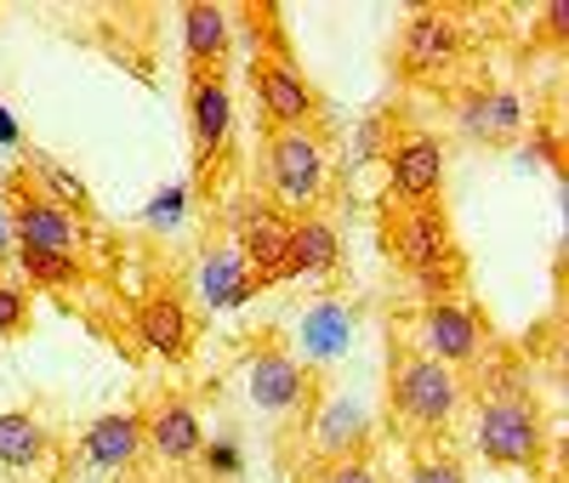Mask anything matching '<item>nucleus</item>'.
I'll use <instances>...</instances> for the list:
<instances>
[{
    "label": "nucleus",
    "mask_w": 569,
    "mask_h": 483,
    "mask_svg": "<svg viewBox=\"0 0 569 483\" xmlns=\"http://www.w3.org/2000/svg\"><path fill=\"white\" fill-rule=\"evenodd\" d=\"M388 399L416 432H445L450 415L461 410V375L433 364L427 353H405V359H393Z\"/></svg>",
    "instance_id": "nucleus-1"
},
{
    "label": "nucleus",
    "mask_w": 569,
    "mask_h": 483,
    "mask_svg": "<svg viewBox=\"0 0 569 483\" xmlns=\"http://www.w3.org/2000/svg\"><path fill=\"white\" fill-rule=\"evenodd\" d=\"M268 188L284 217H308L325 200V142L297 125V131H268Z\"/></svg>",
    "instance_id": "nucleus-2"
},
{
    "label": "nucleus",
    "mask_w": 569,
    "mask_h": 483,
    "mask_svg": "<svg viewBox=\"0 0 569 483\" xmlns=\"http://www.w3.org/2000/svg\"><path fill=\"white\" fill-rule=\"evenodd\" d=\"M479 455L490 466H507V472H525L541 461V415L530 399H485L479 404Z\"/></svg>",
    "instance_id": "nucleus-3"
},
{
    "label": "nucleus",
    "mask_w": 569,
    "mask_h": 483,
    "mask_svg": "<svg viewBox=\"0 0 569 483\" xmlns=\"http://www.w3.org/2000/svg\"><path fill=\"white\" fill-rule=\"evenodd\" d=\"M233 239H240L233 251L246 256V268H251L257 290H268V284H284V279H291V268H284V251H291V217H284L273 200L246 205L240 217H233Z\"/></svg>",
    "instance_id": "nucleus-4"
},
{
    "label": "nucleus",
    "mask_w": 569,
    "mask_h": 483,
    "mask_svg": "<svg viewBox=\"0 0 569 483\" xmlns=\"http://www.w3.org/2000/svg\"><path fill=\"white\" fill-rule=\"evenodd\" d=\"M388 193L393 205H427L445 193V142L427 131H405L388 149Z\"/></svg>",
    "instance_id": "nucleus-5"
},
{
    "label": "nucleus",
    "mask_w": 569,
    "mask_h": 483,
    "mask_svg": "<svg viewBox=\"0 0 569 483\" xmlns=\"http://www.w3.org/2000/svg\"><path fill=\"white\" fill-rule=\"evenodd\" d=\"M388 251H393L410 273H421V268H433L439 256H450L456 239H450V211H445V200L388 211Z\"/></svg>",
    "instance_id": "nucleus-6"
},
{
    "label": "nucleus",
    "mask_w": 569,
    "mask_h": 483,
    "mask_svg": "<svg viewBox=\"0 0 569 483\" xmlns=\"http://www.w3.org/2000/svg\"><path fill=\"white\" fill-rule=\"evenodd\" d=\"M461 63V23L450 12H416L399 34V69L410 80H439Z\"/></svg>",
    "instance_id": "nucleus-7"
},
{
    "label": "nucleus",
    "mask_w": 569,
    "mask_h": 483,
    "mask_svg": "<svg viewBox=\"0 0 569 483\" xmlns=\"http://www.w3.org/2000/svg\"><path fill=\"white\" fill-rule=\"evenodd\" d=\"M12 239H18V251H58V256H80L86 245V228H80V211H63L52 205L46 193H18V205H12Z\"/></svg>",
    "instance_id": "nucleus-8"
},
{
    "label": "nucleus",
    "mask_w": 569,
    "mask_h": 483,
    "mask_svg": "<svg viewBox=\"0 0 569 483\" xmlns=\"http://www.w3.org/2000/svg\"><path fill=\"white\" fill-rule=\"evenodd\" d=\"M251 85H257V103H262L268 131H297V125H308V120L319 114L313 85H308L291 63H284V58H262V63H251Z\"/></svg>",
    "instance_id": "nucleus-9"
},
{
    "label": "nucleus",
    "mask_w": 569,
    "mask_h": 483,
    "mask_svg": "<svg viewBox=\"0 0 569 483\" xmlns=\"http://www.w3.org/2000/svg\"><path fill=\"white\" fill-rule=\"evenodd\" d=\"M246 393H251L257 410L284 415V410H302L308 404V375H302V364L284 353L279 342H262L251 353V364H246Z\"/></svg>",
    "instance_id": "nucleus-10"
},
{
    "label": "nucleus",
    "mask_w": 569,
    "mask_h": 483,
    "mask_svg": "<svg viewBox=\"0 0 569 483\" xmlns=\"http://www.w3.org/2000/svg\"><path fill=\"white\" fill-rule=\"evenodd\" d=\"M421 348L433 364H467V359H479L485 348V319L461 308V302H427L421 308Z\"/></svg>",
    "instance_id": "nucleus-11"
},
{
    "label": "nucleus",
    "mask_w": 569,
    "mask_h": 483,
    "mask_svg": "<svg viewBox=\"0 0 569 483\" xmlns=\"http://www.w3.org/2000/svg\"><path fill=\"white\" fill-rule=\"evenodd\" d=\"M137 335L142 348L160 353V359H188V348H194V313H188V302L177 296V290H154V296L137 302Z\"/></svg>",
    "instance_id": "nucleus-12"
},
{
    "label": "nucleus",
    "mask_w": 569,
    "mask_h": 483,
    "mask_svg": "<svg viewBox=\"0 0 569 483\" xmlns=\"http://www.w3.org/2000/svg\"><path fill=\"white\" fill-rule=\"evenodd\" d=\"M188 131H194L200 165H211L233 131V97H228L222 74H188Z\"/></svg>",
    "instance_id": "nucleus-13"
},
{
    "label": "nucleus",
    "mask_w": 569,
    "mask_h": 483,
    "mask_svg": "<svg viewBox=\"0 0 569 483\" xmlns=\"http://www.w3.org/2000/svg\"><path fill=\"white\" fill-rule=\"evenodd\" d=\"M353 335H359V313H353L342 296H319V302L302 313L297 342H302V359H308V364H337V359L353 353Z\"/></svg>",
    "instance_id": "nucleus-14"
},
{
    "label": "nucleus",
    "mask_w": 569,
    "mask_h": 483,
    "mask_svg": "<svg viewBox=\"0 0 569 483\" xmlns=\"http://www.w3.org/2000/svg\"><path fill=\"white\" fill-rule=\"evenodd\" d=\"M456 125L472 142H512L518 131H525V103H518V91L479 85V91H467L456 103Z\"/></svg>",
    "instance_id": "nucleus-15"
},
{
    "label": "nucleus",
    "mask_w": 569,
    "mask_h": 483,
    "mask_svg": "<svg viewBox=\"0 0 569 483\" xmlns=\"http://www.w3.org/2000/svg\"><path fill=\"white\" fill-rule=\"evenodd\" d=\"M80 455L91 472H126L137 466L142 455V415L137 410H109L86 426V439H80Z\"/></svg>",
    "instance_id": "nucleus-16"
},
{
    "label": "nucleus",
    "mask_w": 569,
    "mask_h": 483,
    "mask_svg": "<svg viewBox=\"0 0 569 483\" xmlns=\"http://www.w3.org/2000/svg\"><path fill=\"white\" fill-rule=\"evenodd\" d=\"M370 444V410L359 399H325L313 415V450L325 461H365Z\"/></svg>",
    "instance_id": "nucleus-17"
},
{
    "label": "nucleus",
    "mask_w": 569,
    "mask_h": 483,
    "mask_svg": "<svg viewBox=\"0 0 569 483\" xmlns=\"http://www.w3.org/2000/svg\"><path fill=\"white\" fill-rule=\"evenodd\" d=\"M142 444H149L154 455H166V461H194L206 450V426H200V415H194L188 399H166V404H154L149 415H142Z\"/></svg>",
    "instance_id": "nucleus-18"
},
{
    "label": "nucleus",
    "mask_w": 569,
    "mask_h": 483,
    "mask_svg": "<svg viewBox=\"0 0 569 483\" xmlns=\"http://www.w3.org/2000/svg\"><path fill=\"white\" fill-rule=\"evenodd\" d=\"M194 284H200V302L211 313H228V308H246L257 296V279L246 268V256L233 251V245H211L194 268Z\"/></svg>",
    "instance_id": "nucleus-19"
},
{
    "label": "nucleus",
    "mask_w": 569,
    "mask_h": 483,
    "mask_svg": "<svg viewBox=\"0 0 569 483\" xmlns=\"http://www.w3.org/2000/svg\"><path fill=\"white\" fill-rule=\"evenodd\" d=\"M342 262V239L337 228H330L325 217H291V251H284V268H291V279H330Z\"/></svg>",
    "instance_id": "nucleus-20"
},
{
    "label": "nucleus",
    "mask_w": 569,
    "mask_h": 483,
    "mask_svg": "<svg viewBox=\"0 0 569 483\" xmlns=\"http://www.w3.org/2000/svg\"><path fill=\"white\" fill-rule=\"evenodd\" d=\"M182 52L194 74H217V58L228 52V12L206 7V0L182 7Z\"/></svg>",
    "instance_id": "nucleus-21"
},
{
    "label": "nucleus",
    "mask_w": 569,
    "mask_h": 483,
    "mask_svg": "<svg viewBox=\"0 0 569 483\" xmlns=\"http://www.w3.org/2000/svg\"><path fill=\"white\" fill-rule=\"evenodd\" d=\"M46 455H52V432H46V421H34L29 410H0V466L34 472Z\"/></svg>",
    "instance_id": "nucleus-22"
},
{
    "label": "nucleus",
    "mask_w": 569,
    "mask_h": 483,
    "mask_svg": "<svg viewBox=\"0 0 569 483\" xmlns=\"http://www.w3.org/2000/svg\"><path fill=\"white\" fill-rule=\"evenodd\" d=\"M18 262H23L29 284H46V290H74V284H86L80 256H58V251H18Z\"/></svg>",
    "instance_id": "nucleus-23"
},
{
    "label": "nucleus",
    "mask_w": 569,
    "mask_h": 483,
    "mask_svg": "<svg viewBox=\"0 0 569 483\" xmlns=\"http://www.w3.org/2000/svg\"><path fill=\"white\" fill-rule=\"evenodd\" d=\"M29 160H34V171H40V188H34V193H46V200L63 205V211H80V205H86V182H80L69 165L46 160V154H29Z\"/></svg>",
    "instance_id": "nucleus-24"
},
{
    "label": "nucleus",
    "mask_w": 569,
    "mask_h": 483,
    "mask_svg": "<svg viewBox=\"0 0 569 483\" xmlns=\"http://www.w3.org/2000/svg\"><path fill=\"white\" fill-rule=\"evenodd\" d=\"M461 284V251H450V256H439L433 268H421L416 273V290L427 302H450V290Z\"/></svg>",
    "instance_id": "nucleus-25"
},
{
    "label": "nucleus",
    "mask_w": 569,
    "mask_h": 483,
    "mask_svg": "<svg viewBox=\"0 0 569 483\" xmlns=\"http://www.w3.org/2000/svg\"><path fill=\"white\" fill-rule=\"evenodd\" d=\"M388 149H393L388 114H370V120L359 125V137H353V165H365V160H376V154H388Z\"/></svg>",
    "instance_id": "nucleus-26"
},
{
    "label": "nucleus",
    "mask_w": 569,
    "mask_h": 483,
    "mask_svg": "<svg viewBox=\"0 0 569 483\" xmlns=\"http://www.w3.org/2000/svg\"><path fill=\"white\" fill-rule=\"evenodd\" d=\"M23 324H29V290L0 279V335H23Z\"/></svg>",
    "instance_id": "nucleus-27"
},
{
    "label": "nucleus",
    "mask_w": 569,
    "mask_h": 483,
    "mask_svg": "<svg viewBox=\"0 0 569 483\" xmlns=\"http://www.w3.org/2000/svg\"><path fill=\"white\" fill-rule=\"evenodd\" d=\"M405 483H467V472L450 455H416V466H410Z\"/></svg>",
    "instance_id": "nucleus-28"
},
{
    "label": "nucleus",
    "mask_w": 569,
    "mask_h": 483,
    "mask_svg": "<svg viewBox=\"0 0 569 483\" xmlns=\"http://www.w3.org/2000/svg\"><path fill=\"white\" fill-rule=\"evenodd\" d=\"M182 211H188V188H166L160 200L149 205V222L154 228H171V222H182Z\"/></svg>",
    "instance_id": "nucleus-29"
},
{
    "label": "nucleus",
    "mask_w": 569,
    "mask_h": 483,
    "mask_svg": "<svg viewBox=\"0 0 569 483\" xmlns=\"http://www.w3.org/2000/svg\"><path fill=\"white\" fill-rule=\"evenodd\" d=\"M206 455V466L217 472V477H233V472H240V444H233V439H217L211 450H200Z\"/></svg>",
    "instance_id": "nucleus-30"
},
{
    "label": "nucleus",
    "mask_w": 569,
    "mask_h": 483,
    "mask_svg": "<svg viewBox=\"0 0 569 483\" xmlns=\"http://www.w3.org/2000/svg\"><path fill=\"white\" fill-rule=\"evenodd\" d=\"M319 483H382V477H376L365 461H330Z\"/></svg>",
    "instance_id": "nucleus-31"
},
{
    "label": "nucleus",
    "mask_w": 569,
    "mask_h": 483,
    "mask_svg": "<svg viewBox=\"0 0 569 483\" xmlns=\"http://www.w3.org/2000/svg\"><path fill=\"white\" fill-rule=\"evenodd\" d=\"M530 149H536V154H525V165H530V160H547L552 171H563V149H558V131H547V125H541V131L530 137Z\"/></svg>",
    "instance_id": "nucleus-32"
},
{
    "label": "nucleus",
    "mask_w": 569,
    "mask_h": 483,
    "mask_svg": "<svg viewBox=\"0 0 569 483\" xmlns=\"http://www.w3.org/2000/svg\"><path fill=\"white\" fill-rule=\"evenodd\" d=\"M563 29H569V7H563V0H552V7H547V34L563 40Z\"/></svg>",
    "instance_id": "nucleus-33"
},
{
    "label": "nucleus",
    "mask_w": 569,
    "mask_h": 483,
    "mask_svg": "<svg viewBox=\"0 0 569 483\" xmlns=\"http://www.w3.org/2000/svg\"><path fill=\"white\" fill-rule=\"evenodd\" d=\"M0 149H18V120L0 109Z\"/></svg>",
    "instance_id": "nucleus-34"
},
{
    "label": "nucleus",
    "mask_w": 569,
    "mask_h": 483,
    "mask_svg": "<svg viewBox=\"0 0 569 483\" xmlns=\"http://www.w3.org/2000/svg\"><path fill=\"white\" fill-rule=\"evenodd\" d=\"M12 251V222H7V211H0V256Z\"/></svg>",
    "instance_id": "nucleus-35"
}]
</instances>
